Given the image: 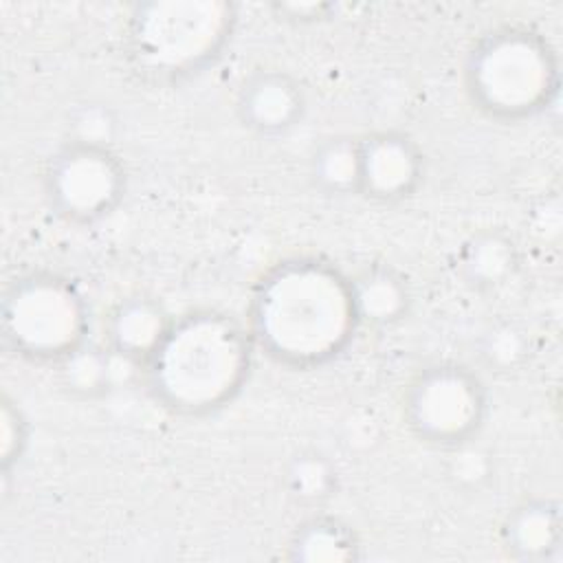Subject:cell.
<instances>
[{
	"label": "cell",
	"instance_id": "1",
	"mask_svg": "<svg viewBox=\"0 0 563 563\" xmlns=\"http://www.w3.org/2000/svg\"><path fill=\"white\" fill-rule=\"evenodd\" d=\"M358 325L350 277L317 257L275 264L253 290L249 334L282 365L310 369L336 358Z\"/></svg>",
	"mask_w": 563,
	"mask_h": 563
},
{
	"label": "cell",
	"instance_id": "2",
	"mask_svg": "<svg viewBox=\"0 0 563 563\" xmlns=\"http://www.w3.org/2000/svg\"><path fill=\"white\" fill-rule=\"evenodd\" d=\"M249 328L213 310L172 321L165 339L143 365L156 400L178 413H209L242 389L251 369Z\"/></svg>",
	"mask_w": 563,
	"mask_h": 563
},
{
	"label": "cell",
	"instance_id": "3",
	"mask_svg": "<svg viewBox=\"0 0 563 563\" xmlns=\"http://www.w3.org/2000/svg\"><path fill=\"white\" fill-rule=\"evenodd\" d=\"M464 81L482 112L517 121L541 112L556 97L559 59L541 33L523 24H504L473 44Z\"/></svg>",
	"mask_w": 563,
	"mask_h": 563
},
{
	"label": "cell",
	"instance_id": "4",
	"mask_svg": "<svg viewBox=\"0 0 563 563\" xmlns=\"http://www.w3.org/2000/svg\"><path fill=\"white\" fill-rule=\"evenodd\" d=\"M235 20V7L216 0L136 4L125 24L128 57L150 79L187 77L222 53Z\"/></svg>",
	"mask_w": 563,
	"mask_h": 563
},
{
	"label": "cell",
	"instance_id": "5",
	"mask_svg": "<svg viewBox=\"0 0 563 563\" xmlns=\"http://www.w3.org/2000/svg\"><path fill=\"white\" fill-rule=\"evenodd\" d=\"M2 339L31 361L59 363L88 334V306L77 286L55 273H26L15 277L2 295Z\"/></svg>",
	"mask_w": 563,
	"mask_h": 563
},
{
	"label": "cell",
	"instance_id": "6",
	"mask_svg": "<svg viewBox=\"0 0 563 563\" xmlns=\"http://www.w3.org/2000/svg\"><path fill=\"white\" fill-rule=\"evenodd\" d=\"M488 396L482 378L460 363L422 367L405 389L402 416L416 438L453 449L473 442L484 424Z\"/></svg>",
	"mask_w": 563,
	"mask_h": 563
},
{
	"label": "cell",
	"instance_id": "7",
	"mask_svg": "<svg viewBox=\"0 0 563 563\" xmlns=\"http://www.w3.org/2000/svg\"><path fill=\"white\" fill-rule=\"evenodd\" d=\"M44 191L55 213L73 222H95L121 202L125 169L110 145L68 139L46 163Z\"/></svg>",
	"mask_w": 563,
	"mask_h": 563
},
{
	"label": "cell",
	"instance_id": "8",
	"mask_svg": "<svg viewBox=\"0 0 563 563\" xmlns=\"http://www.w3.org/2000/svg\"><path fill=\"white\" fill-rule=\"evenodd\" d=\"M424 176V156L402 132H374L358 139V194L376 202L411 196Z\"/></svg>",
	"mask_w": 563,
	"mask_h": 563
},
{
	"label": "cell",
	"instance_id": "9",
	"mask_svg": "<svg viewBox=\"0 0 563 563\" xmlns=\"http://www.w3.org/2000/svg\"><path fill=\"white\" fill-rule=\"evenodd\" d=\"M235 112L244 128L262 136L286 134L303 119L306 92L286 70L260 68L244 77Z\"/></svg>",
	"mask_w": 563,
	"mask_h": 563
},
{
	"label": "cell",
	"instance_id": "10",
	"mask_svg": "<svg viewBox=\"0 0 563 563\" xmlns=\"http://www.w3.org/2000/svg\"><path fill=\"white\" fill-rule=\"evenodd\" d=\"M172 321L161 301L145 295L125 297L106 319L103 345L112 354L139 365L143 372V365L165 339Z\"/></svg>",
	"mask_w": 563,
	"mask_h": 563
},
{
	"label": "cell",
	"instance_id": "11",
	"mask_svg": "<svg viewBox=\"0 0 563 563\" xmlns=\"http://www.w3.org/2000/svg\"><path fill=\"white\" fill-rule=\"evenodd\" d=\"M504 548L521 561H548L561 550V506L534 497L515 506L501 528Z\"/></svg>",
	"mask_w": 563,
	"mask_h": 563
},
{
	"label": "cell",
	"instance_id": "12",
	"mask_svg": "<svg viewBox=\"0 0 563 563\" xmlns=\"http://www.w3.org/2000/svg\"><path fill=\"white\" fill-rule=\"evenodd\" d=\"M519 266L512 238L501 229H482L466 238L457 251V273L473 290L504 286Z\"/></svg>",
	"mask_w": 563,
	"mask_h": 563
},
{
	"label": "cell",
	"instance_id": "13",
	"mask_svg": "<svg viewBox=\"0 0 563 563\" xmlns=\"http://www.w3.org/2000/svg\"><path fill=\"white\" fill-rule=\"evenodd\" d=\"M352 299L361 323L391 325L398 323L411 306V290L407 279L387 264L365 266L350 277Z\"/></svg>",
	"mask_w": 563,
	"mask_h": 563
},
{
	"label": "cell",
	"instance_id": "14",
	"mask_svg": "<svg viewBox=\"0 0 563 563\" xmlns=\"http://www.w3.org/2000/svg\"><path fill=\"white\" fill-rule=\"evenodd\" d=\"M314 187L330 196L358 194V139L330 136L310 156Z\"/></svg>",
	"mask_w": 563,
	"mask_h": 563
},
{
	"label": "cell",
	"instance_id": "15",
	"mask_svg": "<svg viewBox=\"0 0 563 563\" xmlns=\"http://www.w3.org/2000/svg\"><path fill=\"white\" fill-rule=\"evenodd\" d=\"M356 534L334 517H310L290 539V559L297 561H347L356 559Z\"/></svg>",
	"mask_w": 563,
	"mask_h": 563
},
{
	"label": "cell",
	"instance_id": "16",
	"mask_svg": "<svg viewBox=\"0 0 563 563\" xmlns=\"http://www.w3.org/2000/svg\"><path fill=\"white\" fill-rule=\"evenodd\" d=\"M119 356L112 354L106 345L84 343L64 361H59V372L64 385L81 396H97L112 387L117 374L114 367Z\"/></svg>",
	"mask_w": 563,
	"mask_h": 563
},
{
	"label": "cell",
	"instance_id": "17",
	"mask_svg": "<svg viewBox=\"0 0 563 563\" xmlns=\"http://www.w3.org/2000/svg\"><path fill=\"white\" fill-rule=\"evenodd\" d=\"M286 486L292 497L317 504L332 495L336 486V473L325 455L317 451H306L295 455L288 464Z\"/></svg>",
	"mask_w": 563,
	"mask_h": 563
},
{
	"label": "cell",
	"instance_id": "18",
	"mask_svg": "<svg viewBox=\"0 0 563 563\" xmlns=\"http://www.w3.org/2000/svg\"><path fill=\"white\" fill-rule=\"evenodd\" d=\"M479 354L486 365L497 372H510L519 367L530 354V336L517 323L504 321L484 332Z\"/></svg>",
	"mask_w": 563,
	"mask_h": 563
},
{
	"label": "cell",
	"instance_id": "19",
	"mask_svg": "<svg viewBox=\"0 0 563 563\" xmlns=\"http://www.w3.org/2000/svg\"><path fill=\"white\" fill-rule=\"evenodd\" d=\"M114 132V119L106 106H81L73 119V141L110 145Z\"/></svg>",
	"mask_w": 563,
	"mask_h": 563
}]
</instances>
